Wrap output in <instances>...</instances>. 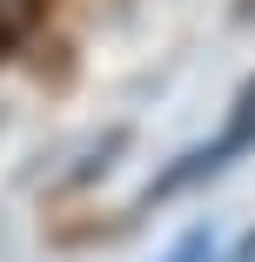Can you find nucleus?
<instances>
[{"label": "nucleus", "mask_w": 255, "mask_h": 262, "mask_svg": "<svg viewBox=\"0 0 255 262\" xmlns=\"http://www.w3.org/2000/svg\"><path fill=\"white\" fill-rule=\"evenodd\" d=\"M255 148V74L235 88V108H228V121L208 135V141H201V148H188V155H175V162L155 175V182H148V208H155V202H168V195H181V188H195V182H208V175H222L228 162H242V155Z\"/></svg>", "instance_id": "1"}, {"label": "nucleus", "mask_w": 255, "mask_h": 262, "mask_svg": "<svg viewBox=\"0 0 255 262\" xmlns=\"http://www.w3.org/2000/svg\"><path fill=\"white\" fill-rule=\"evenodd\" d=\"M47 7H54V0H0V47H20L47 20Z\"/></svg>", "instance_id": "2"}, {"label": "nucleus", "mask_w": 255, "mask_h": 262, "mask_svg": "<svg viewBox=\"0 0 255 262\" xmlns=\"http://www.w3.org/2000/svg\"><path fill=\"white\" fill-rule=\"evenodd\" d=\"M161 262H215V235H208V229H188Z\"/></svg>", "instance_id": "3"}]
</instances>
